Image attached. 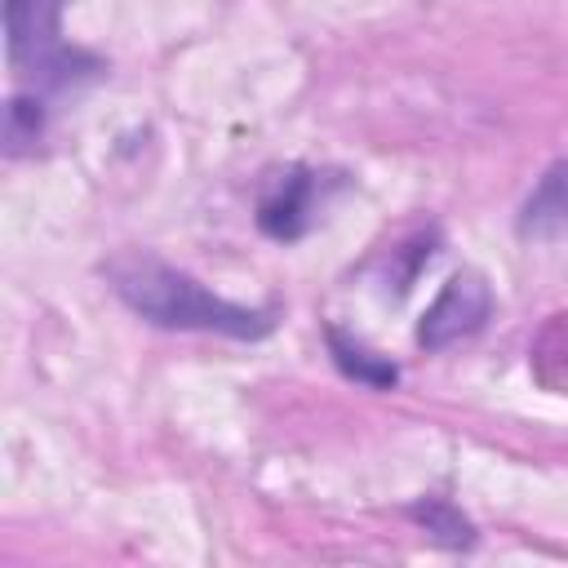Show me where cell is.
I'll return each instance as SVG.
<instances>
[{
  "label": "cell",
  "mask_w": 568,
  "mask_h": 568,
  "mask_svg": "<svg viewBox=\"0 0 568 568\" xmlns=\"http://www.w3.org/2000/svg\"><path fill=\"white\" fill-rule=\"evenodd\" d=\"M67 0H4V53L18 75H31L40 89H67L102 71L93 53H80L62 40Z\"/></svg>",
  "instance_id": "2"
},
{
  "label": "cell",
  "mask_w": 568,
  "mask_h": 568,
  "mask_svg": "<svg viewBox=\"0 0 568 568\" xmlns=\"http://www.w3.org/2000/svg\"><path fill=\"white\" fill-rule=\"evenodd\" d=\"M44 133V102L36 93H13L4 106V151L18 155Z\"/></svg>",
  "instance_id": "8"
},
{
  "label": "cell",
  "mask_w": 568,
  "mask_h": 568,
  "mask_svg": "<svg viewBox=\"0 0 568 568\" xmlns=\"http://www.w3.org/2000/svg\"><path fill=\"white\" fill-rule=\"evenodd\" d=\"M324 173L315 169H302L293 164L288 173L271 178L262 200H257V226L271 235V240H297L311 217H315V204L324 200Z\"/></svg>",
  "instance_id": "4"
},
{
  "label": "cell",
  "mask_w": 568,
  "mask_h": 568,
  "mask_svg": "<svg viewBox=\"0 0 568 568\" xmlns=\"http://www.w3.org/2000/svg\"><path fill=\"white\" fill-rule=\"evenodd\" d=\"M324 337H328V355H333V364H337L351 382H359V386H368V390H390V386L399 382V364H395V359L368 351L364 342L346 337L342 328H328Z\"/></svg>",
  "instance_id": "6"
},
{
  "label": "cell",
  "mask_w": 568,
  "mask_h": 568,
  "mask_svg": "<svg viewBox=\"0 0 568 568\" xmlns=\"http://www.w3.org/2000/svg\"><path fill=\"white\" fill-rule=\"evenodd\" d=\"M488 315H493V288L475 271H462L426 306V315L417 324V346L422 351H444V346L479 333Z\"/></svg>",
  "instance_id": "3"
},
{
  "label": "cell",
  "mask_w": 568,
  "mask_h": 568,
  "mask_svg": "<svg viewBox=\"0 0 568 568\" xmlns=\"http://www.w3.org/2000/svg\"><path fill=\"white\" fill-rule=\"evenodd\" d=\"M111 293L146 324L178 328V333H217L235 342H257L275 328V311L231 302L204 288L195 275L151 257V253H120L106 262Z\"/></svg>",
  "instance_id": "1"
},
{
  "label": "cell",
  "mask_w": 568,
  "mask_h": 568,
  "mask_svg": "<svg viewBox=\"0 0 568 568\" xmlns=\"http://www.w3.org/2000/svg\"><path fill=\"white\" fill-rule=\"evenodd\" d=\"M408 519L417 528H426L430 541L448 546V550H462V546H475V524L448 501V497H422L408 506Z\"/></svg>",
  "instance_id": "7"
},
{
  "label": "cell",
  "mask_w": 568,
  "mask_h": 568,
  "mask_svg": "<svg viewBox=\"0 0 568 568\" xmlns=\"http://www.w3.org/2000/svg\"><path fill=\"white\" fill-rule=\"evenodd\" d=\"M519 235L555 240L568 235V160H555L519 204Z\"/></svg>",
  "instance_id": "5"
}]
</instances>
